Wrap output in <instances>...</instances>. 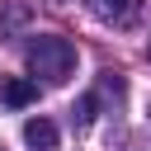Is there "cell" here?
I'll return each mask as SVG.
<instances>
[{"instance_id": "obj_6", "label": "cell", "mask_w": 151, "mask_h": 151, "mask_svg": "<svg viewBox=\"0 0 151 151\" xmlns=\"http://www.w3.org/2000/svg\"><path fill=\"white\" fill-rule=\"evenodd\" d=\"M94 109H99V99H94V94H85V99L71 109V118H76L80 127H90V123H94Z\"/></svg>"}, {"instance_id": "obj_4", "label": "cell", "mask_w": 151, "mask_h": 151, "mask_svg": "<svg viewBox=\"0 0 151 151\" xmlns=\"http://www.w3.org/2000/svg\"><path fill=\"white\" fill-rule=\"evenodd\" d=\"M28 14H33V5H28V0H14V5L0 14V38H14V33L28 24Z\"/></svg>"}, {"instance_id": "obj_1", "label": "cell", "mask_w": 151, "mask_h": 151, "mask_svg": "<svg viewBox=\"0 0 151 151\" xmlns=\"http://www.w3.org/2000/svg\"><path fill=\"white\" fill-rule=\"evenodd\" d=\"M24 61H28V71L42 76L47 85H66L71 71H76V47H71L66 38H57V33H38V38L24 47Z\"/></svg>"}, {"instance_id": "obj_3", "label": "cell", "mask_w": 151, "mask_h": 151, "mask_svg": "<svg viewBox=\"0 0 151 151\" xmlns=\"http://www.w3.org/2000/svg\"><path fill=\"white\" fill-rule=\"evenodd\" d=\"M24 142H28V151H57V127L47 118H28L24 123Z\"/></svg>"}, {"instance_id": "obj_2", "label": "cell", "mask_w": 151, "mask_h": 151, "mask_svg": "<svg viewBox=\"0 0 151 151\" xmlns=\"http://www.w3.org/2000/svg\"><path fill=\"white\" fill-rule=\"evenodd\" d=\"M90 9L99 19H109V24H132L137 9H142V0H90Z\"/></svg>"}, {"instance_id": "obj_5", "label": "cell", "mask_w": 151, "mask_h": 151, "mask_svg": "<svg viewBox=\"0 0 151 151\" xmlns=\"http://www.w3.org/2000/svg\"><path fill=\"white\" fill-rule=\"evenodd\" d=\"M38 99V80H5V104L9 109H24Z\"/></svg>"}]
</instances>
